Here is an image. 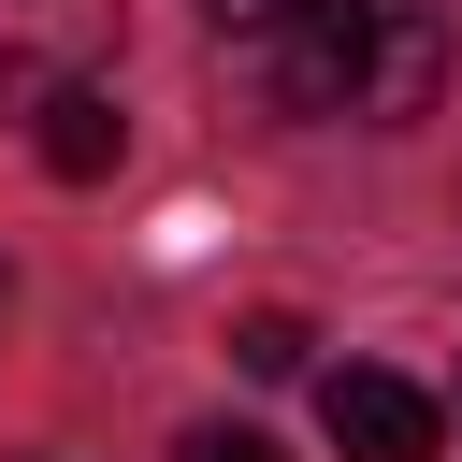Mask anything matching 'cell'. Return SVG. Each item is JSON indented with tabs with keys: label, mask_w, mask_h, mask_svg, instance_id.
<instances>
[{
	"label": "cell",
	"mask_w": 462,
	"mask_h": 462,
	"mask_svg": "<svg viewBox=\"0 0 462 462\" xmlns=\"http://www.w3.org/2000/svg\"><path fill=\"white\" fill-rule=\"evenodd\" d=\"M375 29H390V0H303V14H289V29H260L245 58H260L274 116H361V72H375Z\"/></svg>",
	"instance_id": "obj_1"
},
{
	"label": "cell",
	"mask_w": 462,
	"mask_h": 462,
	"mask_svg": "<svg viewBox=\"0 0 462 462\" xmlns=\"http://www.w3.org/2000/svg\"><path fill=\"white\" fill-rule=\"evenodd\" d=\"M87 72H116V0H0V116H43Z\"/></svg>",
	"instance_id": "obj_2"
},
{
	"label": "cell",
	"mask_w": 462,
	"mask_h": 462,
	"mask_svg": "<svg viewBox=\"0 0 462 462\" xmlns=\"http://www.w3.org/2000/svg\"><path fill=\"white\" fill-rule=\"evenodd\" d=\"M318 419H332V448H346V462H448V404H433L419 375L346 361V375H318Z\"/></svg>",
	"instance_id": "obj_3"
},
{
	"label": "cell",
	"mask_w": 462,
	"mask_h": 462,
	"mask_svg": "<svg viewBox=\"0 0 462 462\" xmlns=\"http://www.w3.org/2000/svg\"><path fill=\"white\" fill-rule=\"evenodd\" d=\"M433 87H448V29L390 0V29H375V72H361V130H419V116H433Z\"/></svg>",
	"instance_id": "obj_4"
},
{
	"label": "cell",
	"mask_w": 462,
	"mask_h": 462,
	"mask_svg": "<svg viewBox=\"0 0 462 462\" xmlns=\"http://www.w3.org/2000/svg\"><path fill=\"white\" fill-rule=\"evenodd\" d=\"M29 144H43V173H58V188H101V173L130 159V116H116V72L58 87V101L29 116Z\"/></svg>",
	"instance_id": "obj_5"
},
{
	"label": "cell",
	"mask_w": 462,
	"mask_h": 462,
	"mask_svg": "<svg viewBox=\"0 0 462 462\" xmlns=\"http://www.w3.org/2000/svg\"><path fill=\"white\" fill-rule=\"evenodd\" d=\"M303 346H318L303 318H245V332H231V361H245V375H303Z\"/></svg>",
	"instance_id": "obj_6"
},
{
	"label": "cell",
	"mask_w": 462,
	"mask_h": 462,
	"mask_svg": "<svg viewBox=\"0 0 462 462\" xmlns=\"http://www.w3.org/2000/svg\"><path fill=\"white\" fill-rule=\"evenodd\" d=\"M202 14H217V43H260V29H289L303 0H202Z\"/></svg>",
	"instance_id": "obj_7"
},
{
	"label": "cell",
	"mask_w": 462,
	"mask_h": 462,
	"mask_svg": "<svg viewBox=\"0 0 462 462\" xmlns=\"http://www.w3.org/2000/svg\"><path fill=\"white\" fill-rule=\"evenodd\" d=\"M173 462H274V448H260V433H231V419H202V433H188Z\"/></svg>",
	"instance_id": "obj_8"
}]
</instances>
